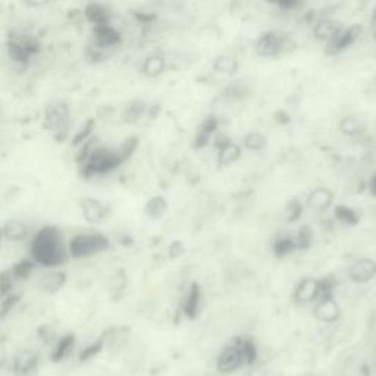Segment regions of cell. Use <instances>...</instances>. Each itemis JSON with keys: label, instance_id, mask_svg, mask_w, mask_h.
<instances>
[{"label": "cell", "instance_id": "15", "mask_svg": "<svg viewBox=\"0 0 376 376\" xmlns=\"http://www.w3.org/2000/svg\"><path fill=\"white\" fill-rule=\"evenodd\" d=\"M343 28L332 19H321L315 24V28H313V33H315V37L319 40L325 42H331L334 37L340 33Z\"/></svg>", "mask_w": 376, "mask_h": 376}, {"label": "cell", "instance_id": "41", "mask_svg": "<svg viewBox=\"0 0 376 376\" xmlns=\"http://www.w3.org/2000/svg\"><path fill=\"white\" fill-rule=\"evenodd\" d=\"M373 39L376 40V28H375V31H373Z\"/></svg>", "mask_w": 376, "mask_h": 376}, {"label": "cell", "instance_id": "29", "mask_svg": "<svg viewBox=\"0 0 376 376\" xmlns=\"http://www.w3.org/2000/svg\"><path fill=\"white\" fill-rule=\"evenodd\" d=\"M244 144L248 150H253V152H257V150L265 148L266 146V139L259 133H250L246 139H244Z\"/></svg>", "mask_w": 376, "mask_h": 376}, {"label": "cell", "instance_id": "26", "mask_svg": "<svg viewBox=\"0 0 376 376\" xmlns=\"http://www.w3.org/2000/svg\"><path fill=\"white\" fill-rule=\"evenodd\" d=\"M144 112V103L135 100V102H131L127 108H125L122 118L125 122H135L139 121V118L143 115Z\"/></svg>", "mask_w": 376, "mask_h": 376}, {"label": "cell", "instance_id": "4", "mask_svg": "<svg viewBox=\"0 0 376 376\" xmlns=\"http://www.w3.org/2000/svg\"><path fill=\"white\" fill-rule=\"evenodd\" d=\"M68 118L69 110L68 106L62 102H56L46 108L44 114V125L56 134L58 142H62L68 134Z\"/></svg>", "mask_w": 376, "mask_h": 376}, {"label": "cell", "instance_id": "13", "mask_svg": "<svg viewBox=\"0 0 376 376\" xmlns=\"http://www.w3.org/2000/svg\"><path fill=\"white\" fill-rule=\"evenodd\" d=\"M332 193L328 190V188H315L309 197H307V205L310 209L316 210V212H323L327 210L332 205Z\"/></svg>", "mask_w": 376, "mask_h": 376}, {"label": "cell", "instance_id": "31", "mask_svg": "<svg viewBox=\"0 0 376 376\" xmlns=\"http://www.w3.org/2000/svg\"><path fill=\"white\" fill-rule=\"evenodd\" d=\"M103 345H105V341H103V338H100L99 341L90 344V345H87L83 352L80 353V361H87V360H90L93 359L94 356H97L100 352H102L103 350Z\"/></svg>", "mask_w": 376, "mask_h": 376}, {"label": "cell", "instance_id": "16", "mask_svg": "<svg viewBox=\"0 0 376 376\" xmlns=\"http://www.w3.org/2000/svg\"><path fill=\"white\" fill-rule=\"evenodd\" d=\"M74 344H75V336L74 334H67L60 338V340L58 341L56 347L53 348L52 352V356H50V359H52L53 363H60L64 361L69 353L72 352L74 348Z\"/></svg>", "mask_w": 376, "mask_h": 376}, {"label": "cell", "instance_id": "38", "mask_svg": "<svg viewBox=\"0 0 376 376\" xmlns=\"http://www.w3.org/2000/svg\"><path fill=\"white\" fill-rule=\"evenodd\" d=\"M92 127H93V121H89V123H87V127L84 128V131H81V133H80V134H78V135L75 137V139H74V144H78V143L84 142V140L87 139V135L90 134Z\"/></svg>", "mask_w": 376, "mask_h": 376}, {"label": "cell", "instance_id": "25", "mask_svg": "<svg viewBox=\"0 0 376 376\" xmlns=\"http://www.w3.org/2000/svg\"><path fill=\"white\" fill-rule=\"evenodd\" d=\"M335 218L340 221L344 225H356L359 222V215L356 213L354 209L340 205L335 207Z\"/></svg>", "mask_w": 376, "mask_h": 376}, {"label": "cell", "instance_id": "2", "mask_svg": "<svg viewBox=\"0 0 376 376\" xmlns=\"http://www.w3.org/2000/svg\"><path fill=\"white\" fill-rule=\"evenodd\" d=\"M244 341L246 340H243V338H237V340L222 350L216 360L218 372L228 375L240 370L244 365H248Z\"/></svg>", "mask_w": 376, "mask_h": 376}, {"label": "cell", "instance_id": "33", "mask_svg": "<svg viewBox=\"0 0 376 376\" xmlns=\"http://www.w3.org/2000/svg\"><path fill=\"white\" fill-rule=\"evenodd\" d=\"M31 271H33V263L28 262V260H22V262L18 263V265H15L14 269H12L10 272L15 278H18V280L24 278L25 280L31 273Z\"/></svg>", "mask_w": 376, "mask_h": 376}, {"label": "cell", "instance_id": "12", "mask_svg": "<svg viewBox=\"0 0 376 376\" xmlns=\"http://www.w3.org/2000/svg\"><path fill=\"white\" fill-rule=\"evenodd\" d=\"M340 315H341L340 306H338V303L332 297L321 298L315 307V316L322 322H327V323L335 322L338 318H340Z\"/></svg>", "mask_w": 376, "mask_h": 376}, {"label": "cell", "instance_id": "3", "mask_svg": "<svg viewBox=\"0 0 376 376\" xmlns=\"http://www.w3.org/2000/svg\"><path fill=\"white\" fill-rule=\"evenodd\" d=\"M108 247V238L102 234H78L69 243V253L74 259H81L103 252Z\"/></svg>", "mask_w": 376, "mask_h": 376}, {"label": "cell", "instance_id": "10", "mask_svg": "<svg viewBox=\"0 0 376 376\" xmlns=\"http://www.w3.org/2000/svg\"><path fill=\"white\" fill-rule=\"evenodd\" d=\"M321 296V281L315 278H305L300 281L294 291V300L297 303L315 302Z\"/></svg>", "mask_w": 376, "mask_h": 376}, {"label": "cell", "instance_id": "14", "mask_svg": "<svg viewBox=\"0 0 376 376\" xmlns=\"http://www.w3.org/2000/svg\"><path fill=\"white\" fill-rule=\"evenodd\" d=\"M67 282V273L65 272H49L44 273L43 277L39 280V287L40 290H43L47 294H53L56 291H59L64 284Z\"/></svg>", "mask_w": 376, "mask_h": 376}, {"label": "cell", "instance_id": "39", "mask_svg": "<svg viewBox=\"0 0 376 376\" xmlns=\"http://www.w3.org/2000/svg\"><path fill=\"white\" fill-rule=\"evenodd\" d=\"M369 190H370V193H372L373 196H376V173L373 175L372 180H370V182H369Z\"/></svg>", "mask_w": 376, "mask_h": 376}, {"label": "cell", "instance_id": "35", "mask_svg": "<svg viewBox=\"0 0 376 376\" xmlns=\"http://www.w3.org/2000/svg\"><path fill=\"white\" fill-rule=\"evenodd\" d=\"M17 302H18V297L14 296V294H9V296L3 297V300H2V316H5L6 313H8L12 307H14V305H15Z\"/></svg>", "mask_w": 376, "mask_h": 376}, {"label": "cell", "instance_id": "6", "mask_svg": "<svg viewBox=\"0 0 376 376\" xmlns=\"http://www.w3.org/2000/svg\"><path fill=\"white\" fill-rule=\"evenodd\" d=\"M360 31H361L360 25H353V27L343 28L330 43H327L325 52H327L328 55L341 53L343 50H345L347 47H350L357 40V37L360 35Z\"/></svg>", "mask_w": 376, "mask_h": 376}, {"label": "cell", "instance_id": "36", "mask_svg": "<svg viewBox=\"0 0 376 376\" xmlns=\"http://www.w3.org/2000/svg\"><path fill=\"white\" fill-rule=\"evenodd\" d=\"M184 253V246L180 241H173L169 247V256L172 259H177Z\"/></svg>", "mask_w": 376, "mask_h": 376}, {"label": "cell", "instance_id": "1", "mask_svg": "<svg viewBox=\"0 0 376 376\" xmlns=\"http://www.w3.org/2000/svg\"><path fill=\"white\" fill-rule=\"evenodd\" d=\"M33 259L44 266H58L65 260V248L60 232L55 227H46L37 232L31 244Z\"/></svg>", "mask_w": 376, "mask_h": 376}, {"label": "cell", "instance_id": "19", "mask_svg": "<svg viewBox=\"0 0 376 376\" xmlns=\"http://www.w3.org/2000/svg\"><path fill=\"white\" fill-rule=\"evenodd\" d=\"M94 33H96L97 43L103 47L114 46L119 42V34L114 28H110L108 24L97 25V27L94 28Z\"/></svg>", "mask_w": 376, "mask_h": 376}, {"label": "cell", "instance_id": "5", "mask_svg": "<svg viewBox=\"0 0 376 376\" xmlns=\"http://www.w3.org/2000/svg\"><path fill=\"white\" fill-rule=\"evenodd\" d=\"M123 159L118 150L96 148L85 165V173H103L117 168Z\"/></svg>", "mask_w": 376, "mask_h": 376}, {"label": "cell", "instance_id": "40", "mask_svg": "<svg viewBox=\"0 0 376 376\" xmlns=\"http://www.w3.org/2000/svg\"><path fill=\"white\" fill-rule=\"evenodd\" d=\"M372 21L376 24V8H375V12H373V17H372Z\"/></svg>", "mask_w": 376, "mask_h": 376}, {"label": "cell", "instance_id": "34", "mask_svg": "<svg viewBox=\"0 0 376 376\" xmlns=\"http://www.w3.org/2000/svg\"><path fill=\"white\" fill-rule=\"evenodd\" d=\"M14 280H15V277L12 275V272H3L2 273V282H0V287H2V297H6V296L12 294Z\"/></svg>", "mask_w": 376, "mask_h": 376}, {"label": "cell", "instance_id": "28", "mask_svg": "<svg viewBox=\"0 0 376 376\" xmlns=\"http://www.w3.org/2000/svg\"><path fill=\"white\" fill-rule=\"evenodd\" d=\"M216 125H218V123H216V119H215V118H209V119H206V121L203 122L202 127H200L198 137H197V142H198L200 147L205 146V144L207 143L209 137H210V134H212L213 131H215Z\"/></svg>", "mask_w": 376, "mask_h": 376}, {"label": "cell", "instance_id": "21", "mask_svg": "<svg viewBox=\"0 0 376 376\" xmlns=\"http://www.w3.org/2000/svg\"><path fill=\"white\" fill-rule=\"evenodd\" d=\"M168 209V202L160 196H156V197H152L147 202L144 210H146V215L153 218V219H157L160 216L165 215V212Z\"/></svg>", "mask_w": 376, "mask_h": 376}, {"label": "cell", "instance_id": "22", "mask_svg": "<svg viewBox=\"0 0 376 376\" xmlns=\"http://www.w3.org/2000/svg\"><path fill=\"white\" fill-rule=\"evenodd\" d=\"M3 234L10 241H21L27 237V227L19 221H9L3 227Z\"/></svg>", "mask_w": 376, "mask_h": 376}, {"label": "cell", "instance_id": "8", "mask_svg": "<svg viewBox=\"0 0 376 376\" xmlns=\"http://www.w3.org/2000/svg\"><path fill=\"white\" fill-rule=\"evenodd\" d=\"M80 207L85 221H89L90 223H102L110 215L109 207L96 198H83L80 202Z\"/></svg>", "mask_w": 376, "mask_h": 376}, {"label": "cell", "instance_id": "7", "mask_svg": "<svg viewBox=\"0 0 376 376\" xmlns=\"http://www.w3.org/2000/svg\"><path fill=\"white\" fill-rule=\"evenodd\" d=\"M284 49L282 35L277 33H265L262 34L256 42V52L263 58H275L278 56Z\"/></svg>", "mask_w": 376, "mask_h": 376}, {"label": "cell", "instance_id": "11", "mask_svg": "<svg viewBox=\"0 0 376 376\" xmlns=\"http://www.w3.org/2000/svg\"><path fill=\"white\" fill-rule=\"evenodd\" d=\"M376 275V263L370 259L357 260L354 265L350 268V278L357 284H365L370 281Z\"/></svg>", "mask_w": 376, "mask_h": 376}, {"label": "cell", "instance_id": "30", "mask_svg": "<svg viewBox=\"0 0 376 376\" xmlns=\"http://www.w3.org/2000/svg\"><path fill=\"white\" fill-rule=\"evenodd\" d=\"M296 247H297V244L291 240V238H281V240H278L277 243L273 244V252L277 256L282 257L288 253H291Z\"/></svg>", "mask_w": 376, "mask_h": 376}, {"label": "cell", "instance_id": "32", "mask_svg": "<svg viewBox=\"0 0 376 376\" xmlns=\"http://www.w3.org/2000/svg\"><path fill=\"white\" fill-rule=\"evenodd\" d=\"M311 240H313V232H311V230H310L309 227H302V228H300L298 235H297V241H296L297 247H298V248L306 250V248L310 247Z\"/></svg>", "mask_w": 376, "mask_h": 376}, {"label": "cell", "instance_id": "27", "mask_svg": "<svg viewBox=\"0 0 376 376\" xmlns=\"http://www.w3.org/2000/svg\"><path fill=\"white\" fill-rule=\"evenodd\" d=\"M85 14H87V18L96 24V27H97V25L108 24L106 10L100 5H90L89 8L85 9Z\"/></svg>", "mask_w": 376, "mask_h": 376}, {"label": "cell", "instance_id": "23", "mask_svg": "<svg viewBox=\"0 0 376 376\" xmlns=\"http://www.w3.org/2000/svg\"><path fill=\"white\" fill-rule=\"evenodd\" d=\"M165 69V60L160 56H148L143 62V74H146L147 77H157Z\"/></svg>", "mask_w": 376, "mask_h": 376}, {"label": "cell", "instance_id": "24", "mask_svg": "<svg viewBox=\"0 0 376 376\" xmlns=\"http://www.w3.org/2000/svg\"><path fill=\"white\" fill-rule=\"evenodd\" d=\"M213 69H215L218 74L234 75L238 69V62L231 56H221L213 62Z\"/></svg>", "mask_w": 376, "mask_h": 376}, {"label": "cell", "instance_id": "9", "mask_svg": "<svg viewBox=\"0 0 376 376\" xmlns=\"http://www.w3.org/2000/svg\"><path fill=\"white\" fill-rule=\"evenodd\" d=\"M39 363H40V354L34 352V350H30V348L19 350L14 357V370L18 375H30L34 370H37Z\"/></svg>", "mask_w": 376, "mask_h": 376}, {"label": "cell", "instance_id": "17", "mask_svg": "<svg viewBox=\"0 0 376 376\" xmlns=\"http://www.w3.org/2000/svg\"><path fill=\"white\" fill-rule=\"evenodd\" d=\"M340 130L350 137H356L360 135L361 133H365L366 130V121L361 117L357 115H350L341 119L340 122Z\"/></svg>", "mask_w": 376, "mask_h": 376}, {"label": "cell", "instance_id": "18", "mask_svg": "<svg viewBox=\"0 0 376 376\" xmlns=\"http://www.w3.org/2000/svg\"><path fill=\"white\" fill-rule=\"evenodd\" d=\"M198 305H200V290L197 284H191L190 290L187 293L185 302H184V313L187 318L194 319L197 316L198 311Z\"/></svg>", "mask_w": 376, "mask_h": 376}, {"label": "cell", "instance_id": "37", "mask_svg": "<svg viewBox=\"0 0 376 376\" xmlns=\"http://www.w3.org/2000/svg\"><path fill=\"white\" fill-rule=\"evenodd\" d=\"M300 215H302V205H300L298 202H293L291 206H290V221H297L300 218Z\"/></svg>", "mask_w": 376, "mask_h": 376}, {"label": "cell", "instance_id": "20", "mask_svg": "<svg viewBox=\"0 0 376 376\" xmlns=\"http://www.w3.org/2000/svg\"><path fill=\"white\" fill-rule=\"evenodd\" d=\"M241 150L237 144L234 143H225L221 150H219V156H218V164L221 166H228L240 157Z\"/></svg>", "mask_w": 376, "mask_h": 376}]
</instances>
